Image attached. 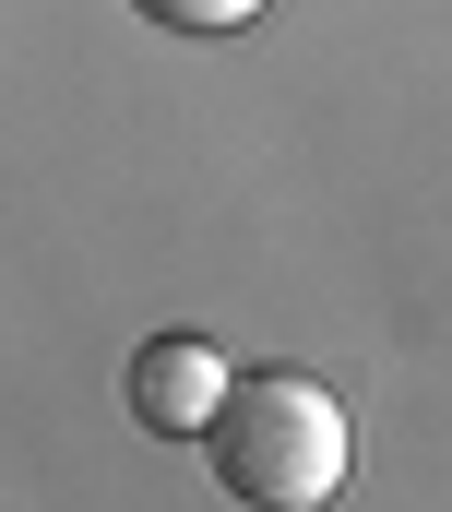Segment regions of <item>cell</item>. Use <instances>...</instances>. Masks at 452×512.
Returning <instances> with one entry per match:
<instances>
[{"label":"cell","mask_w":452,"mask_h":512,"mask_svg":"<svg viewBox=\"0 0 452 512\" xmlns=\"http://www.w3.org/2000/svg\"><path fill=\"white\" fill-rule=\"evenodd\" d=\"M203 465L238 512H322L345 489V405L310 370H238L203 429Z\"/></svg>","instance_id":"cell-1"},{"label":"cell","mask_w":452,"mask_h":512,"mask_svg":"<svg viewBox=\"0 0 452 512\" xmlns=\"http://www.w3.org/2000/svg\"><path fill=\"white\" fill-rule=\"evenodd\" d=\"M226 382H238V370H226L203 334H143V346H131V417H143L155 441H203Z\"/></svg>","instance_id":"cell-2"},{"label":"cell","mask_w":452,"mask_h":512,"mask_svg":"<svg viewBox=\"0 0 452 512\" xmlns=\"http://www.w3.org/2000/svg\"><path fill=\"white\" fill-rule=\"evenodd\" d=\"M131 12H143L155 36H226V24H250L262 0H131Z\"/></svg>","instance_id":"cell-3"}]
</instances>
